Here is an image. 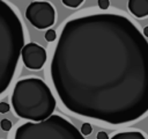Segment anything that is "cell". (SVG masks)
<instances>
[{"mask_svg":"<svg viewBox=\"0 0 148 139\" xmlns=\"http://www.w3.org/2000/svg\"><path fill=\"white\" fill-rule=\"evenodd\" d=\"M50 73L61 103L79 116L121 125L148 112V42L124 15L69 20Z\"/></svg>","mask_w":148,"mask_h":139,"instance_id":"6da1fadb","label":"cell"},{"mask_svg":"<svg viewBox=\"0 0 148 139\" xmlns=\"http://www.w3.org/2000/svg\"><path fill=\"white\" fill-rule=\"evenodd\" d=\"M23 46L21 19L12 5L0 0V95L8 89L15 75Z\"/></svg>","mask_w":148,"mask_h":139,"instance_id":"7a4b0ae2","label":"cell"},{"mask_svg":"<svg viewBox=\"0 0 148 139\" xmlns=\"http://www.w3.org/2000/svg\"><path fill=\"white\" fill-rule=\"evenodd\" d=\"M12 105L18 117L38 123L52 116L56 98L50 87L42 79L27 78L15 83Z\"/></svg>","mask_w":148,"mask_h":139,"instance_id":"3957f363","label":"cell"},{"mask_svg":"<svg viewBox=\"0 0 148 139\" xmlns=\"http://www.w3.org/2000/svg\"><path fill=\"white\" fill-rule=\"evenodd\" d=\"M14 139H86L67 119L52 115L38 123H24L15 131Z\"/></svg>","mask_w":148,"mask_h":139,"instance_id":"277c9868","label":"cell"},{"mask_svg":"<svg viewBox=\"0 0 148 139\" xmlns=\"http://www.w3.org/2000/svg\"><path fill=\"white\" fill-rule=\"evenodd\" d=\"M27 20L37 29L43 30L50 28L56 21V10L50 2L34 1L25 9Z\"/></svg>","mask_w":148,"mask_h":139,"instance_id":"5b68a950","label":"cell"},{"mask_svg":"<svg viewBox=\"0 0 148 139\" xmlns=\"http://www.w3.org/2000/svg\"><path fill=\"white\" fill-rule=\"evenodd\" d=\"M23 64L29 70H40L47 58L46 51L37 43H28L21 51Z\"/></svg>","mask_w":148,"mask_h":139,"instance_id":"8992f818","label":"cell"},{"mask_svg":"<svg viewBox=\"0 0 148 139\" xmlns=\"http://www.w3.org/2000/svg\"><path fill=\"white\" fill-rule=\"evenodd\" d=\"M127 7L135 17L141 19L148 16V0H130Z\"/></svg>","mask_w":148,"mask_h":139,"instance_id":"52a82bcc","label":"cell"},{"mask_svg":"<svg viewBox=\"0 0 148 139\" xmlns=\"http://www.w3.org/2000/svg\"><path fill=\"white\" fill-rule=\"evenodd\" d=\"M111 139H147L143 133L139 131H126V132H119L111 137Z\"/></svg>","mask_w":148,"mask_h":139,"instance_id":"ba28073f","label":"cell"},{"mask_svg":"<svg viewBox=\"0 0 148 139\" xmlns=\"http://www.w3.org/2000/svg\"><path fill=\"white\" fill-rule=\"evenodd\" d=\"M61 2H62L65 6H67V7L76 8V7H79L83 1H82V0H62Z\"/></svg>","mask_w":148,"mask_h":139,"instance_id":"9c48e42d","label":"cell"},{"mask_svg":"<svg viewBox=\"0 0 148 139\" xmlns=\"http://www.w3.org/2000/svg\"><path fill=\"white\" fill-rule=\"evenodd\" d=\"M44 37H45V39H46L47 42H53V41L57 39V32H56L53 29H49V30H46Z\"/></svg>","mask_w":148,"mask_h":139,"instance_id":"30bf717a","label":"cell"},{"mask_svg":"<svg viewBox=\"0 0 148 139\" xmlns=\"http://www.w3.org/2000/svg\"><path fill=\"white\" fill-rule=\"evenodd\" d=\"M0 127H1V130L2 131H10V129H12V122L9 120V119H2L1 122H0Z\"/></svg>","mask_w":148,"mask_h":139,"instance_id":"8fae6325","label":"cell"},{"mask_svg":"<svg viewBox=\"0 0 148 139\" xmlns=\"http://www.w3.org/2000/svg\"><path fill=\"white\" fill-rule=\"evenodd\" d=\"M91 131H92L91 125L89 123H83V125L81 126V133H82V136H88V134L91 133Z\"/></svg>","mask_w":148,"mask_h":139,"instance_id":"7c38bea8","label":"cell"},{"mask_svg":"<svg viewBox=\"0 0 148 139\" xmlns=\"http://www.w3.org/2000/svg\"><path fill=\"white\" fill-rule=\"evenodd\" d=\"M97 5H98V7L102 10H106L109 8V6H110V1L109 0H98L97 1Z\"/></svg>","mask_w":148,"mask_h":139,"instance_id":"4fadbf2b","label":"cell"},{"mask_svg":"<svg viewBox=\"0 0 148 139\" xmlns=\"http://www.w3.org/2000/svg\"><path fill=\"white\" fill-rule=\"evenodd\" d=\"M9 109H10V107L8 103H6V102L0 103V114H7L9 111Z\"/></svg>","mask_w":148,"mask_h":139,"instance_id":"5bb4252c","label":"cell"},{"mask_svg":"<svg viewBox=\"0 0 148 139\" xmlns=\"http://www.w3.org/2000/svg\"><path fill=\"white\" fill-rule=\"evenodd\" d=\"M96 138H97V139H109V136H108L106 132L101 131V132L97 133V137H96Z\"/></svg>","mask_w":148,"mask_h":139,"instance_id":"9a60e30c","label":"cell"},{"mask_svg":"<svg viewBox=\"0 0 148 139\" xmlns=\"http://www.w3.org/2000/svg\"><path fill=\"white\" fill-rule=\"evenodd\" d=\"M143 36L148 38V25H147V27H145V29H143Z\"/></svg>","mask_w":148,"mask_h":139,"instance_id":"2e32d148","label":"cell"}]
</instances>
